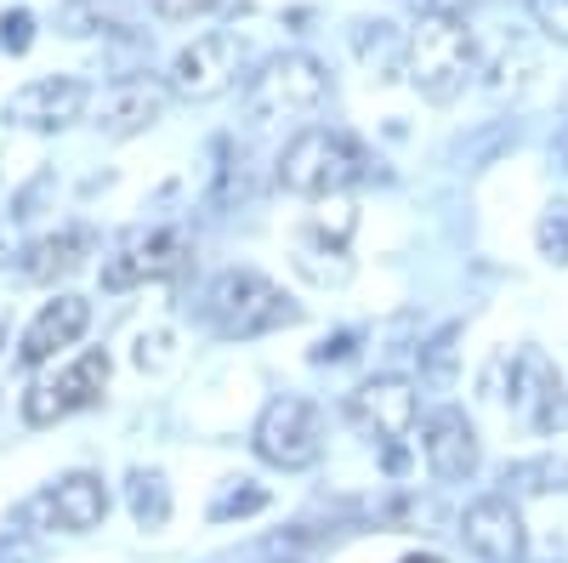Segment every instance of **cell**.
Returning <instances> with one entry per match:
<instances>
[{
  "instance_id": "1",
  "label": "cell",
  "mask_w": 568,
  "mask_h": 563,
  "mask_svg": "<svg viewBox=\"0 0 568 563\" xmlns=\"http://www.w3.org/2000/svg\"><path fill=\"white\" fill-rule=\"evenodd\" d=\"M375 160L353 131H336V125H307L296 131L278 154V188L296 200H329V194H347V188L382 177Z\"/></svg>"
},
{
  "instance_id": "2",
  "label": "cell",
  "mask_w": 568,
  "mask_h": 563,
  "mask_svg": "<svg viewBox=\"0 0 568 563\" xmlns=\"http://www.w3.org/2000/svg\"><path fill=\"white\" fill-rule=\"evenodd\" d=\"M404 74L426 103H455L471 74H484L478 34L466 18H420V29L404 40Z\"/></svg>"
},
{
  "instance_id": "3",
  "label": "cell",
  "mask_w": 568,
  "mask_h": 563,
  "mask_svg": "<svg viewBox=\"0 0 568 563\" xmlns=\"http://www.w3.org/2000/svg\"><path fill=\"white\" fill-rule=\"evenodd\" d=\"M200 319L222 342H256L267 331H284V324L302 319V302H291L267 273L256 268H227L222 279H211V291L200 302Z\"/></svg>"
},
{
  "instance_id": "4",
  "label": "cell",
  "mask_w": 568,
  "mask_h": 563,
  "mask_svg": "<svg viewBox=\"0 0 568 563\" xmlns=\"http://www.w3.org/2000/svg\"><path fill=\"white\" fill-rule=\"evenodd\" d=\"M329 98V69L313 58V52H278L267 58L251 86H245V109L256 125H273V120H307L318 114Z\"/></svg>"
},
{
  "instance_id": "5",
  "label": "cell",
  "mask_w": 568,
  "mask_h": 563,
  "mask_svg": "<svg viewBox=\"0 0 568 563\" xmlns=\"http://www.w3.org/2000/svg\"><path fill=\"white\" fill-rule=\"evenodd\" d=\"M251 450L267 466H284V473L313 466L324 455V415H318V404L302 399V393L267 399V410L256 415V428H251Z\"/></svg>"
},
{
  "instance_id": "6",
  "label": "cell",
  "mask_w": 568,
  "mask_h": 563,
  "mask_svg": "<svg viewBox=\"0 0 568 563\" xmlns=\"http://www.w3.org/2000/svg\"><path fill=\"white\" fill-rule=\"evenodd\" d=\"M353 228H358V211H353L342 194L318 200V211L296 228L291 262H296V273L307 279V285L329 291V285H347V279H353V257H347Z\"/></svg>"
},
{
  "instance_id": "7",
  "label": "cell",
  "mask_w": 568,
  "mask_h": 563,
  "mask_svg": "<svg viewBox=\"0 0 568 563\" xmlns=\"http://www.w3.org/2000/svg\"><path fill=\"white\" fill-rule=\"evenodd\" d=\"M109 370H114V364H109L103 348H85V353L69 359L63 370L29 382V393H23V421H29V428H58V421H69V415H80V410H91V404H103Z\"/></svg>"
},
{
  "instance_id": "8",
  "label": "cell",
  "mask_w": 568,
  "mask_h": 563,
  "mask_svg": "<svg viewBox=\"0 0 568 563\" xmlns=\"http://www.w3.org/2000/svg\"><path fill=\"white\" fill-rule=\"evenodd\" d=\"M194 257V240L182 228L160 222V228H136L103 257V291H136V285H160V279L182 273Z\"/></svg>"
},
{
  "instance_id": "9",
  "label": "cell",
  "mask_w": 568,
  "mask_h": 563,
  "mask_svg": "<svg viewBox=\"0 0 568 563\" xmlns=\"http://www.w3.org/2000/svg\"><path fill=\"white\" fill-rule=\"evenodd\" d=\"M18 519L40 524V530H58V535H91L109 519V484L98 473H63L58 484L29 495Z\"/></svg>"
},
{
  "instance_id": "10",
  "label": "cell",
  "mask_w": 568,
  "mask_h": 563,
  "mask_svg": "<svg viewBox=\"0 0 568 563\" xmlns=\"http://www.w3.org/2000/svg\"><path fill=\"white\" fill-rule=\"evenodd\" d=\"M240 63H245V40L227 34V29H211V34H200L194 46H182V52L171 58V80L165 86L176 91V98H187V103H211V98H222V91L233 86Z\"/></svg>"
},
{
  "instance_id": "11",
  "label": "cell",
  "mask_w": 568,
  "mask_h": 563,
  "mask_svg": "<svg viewBox=\"0 0 568 563\" xmlns=\"http://www.w3.org/2000/svg\"><path fill=\"white\" fill-rule=\"evenodd\" d=\"M511 415L529 421L540 439L562 433L568 428V388H562V370L540 353V348H524L511 359Z\"/></svg>"
},
{
  "instance_id": "12",
  "label": "cell",
  "mask_w": 568,
  "mask_h": 563,
  "mask_svg": "<svg viewBox=\"0 0 568 563\" xmlns=\"http://www.w3.org/2000/svg\"><path fill=\"white\" fill-rule=\"evenodd\" d=\"M165 103H171L165 80H154V74H114L98 91V103H85V109H91V125H98L103 137H136V131H149V125L165 120Z\"/></svg>"
},
{
  "instance_id": "13",
  "label": "cell",
  "mask_w": 568,
  "mask_h": 563,
  "mask_svg": "<svg viewBox=\"0 0 568 563\" xmlns=\"http://www.w3.org/2000/svg\"><path fill=\"white\" fill-rule=\"evenodd\" d=\"M347 410L375 444H404L420 421V399L404 375H369V382L347 399Z\"/></svg>"
},
{
  "instance_id": "14",
  "label": "cell",
  "mask_w": 568,
  "mask_h": 563,
  "mask_svg": "<svg viewBox=\"0 0 568 563\" xmlns=\"http://www.w3.org/2000/svg\"><path fill=\"white\" fill-rule=\"evenodd\" d=\"M85 103H91L85 80H74V74H40L23 91H12L7 120L18 131H63V125L85 120Z\"/></svg>"
},
{
  "instance_id": "15",
  "label": "cell",
  "mask_w": 568,
  "mask_h": 563,
  "mask_svg": "<svg viewBox=\"0 0 568 563\" xmlns=\"http://www.w3.org/2000/svg\"><path fill=\"white\" fill-rule=\"evenodd\" d=\"M420 455H426V466H433L438 484H466V479L484 466L478 428H471L460 410H449V404L426 415V428H420Z\"/></svg>"
},
{
  "instance_id": "16",
  "label": "cell",
  "mask_w": 568,
  "mask_h": 563,
  "mask_svg": "<svg viewBox=\"0 0 568 563\" xmlns=\"http://www.w3.org/2000/svg\"><path fill=\"white\" fill-rule=\"evenodd\" d=\"M460 541L466 552H478L484 563H524V519H517V501L500 495H478L460 512Z\"/></svg>"
},
{
  "instance_id": "17",
  "label": "cell",
  "mask_w": 568,
  "mask_h": 563,
  "mask_svg": "<svg viewBox=\"0 0 568 563\" xmlns=\"http://www.w3.org/2000/svg\"><path fill=\"white\" fill-rule=\"evenodd\" d=\"M85 324H91V302L85 296H74V291H58L52 302H45L40 313H34V324L23 331V342H18V359L34 370V364H45L58 348H74L80 336H85Z\"/></svg>"
},
{
  "instance_id": "18",
  "label": "cell",
  "mask_w": 568,
  "mask_h": 563,
  "mask_svg": "<svg viewBox=\"0 0 568 563\" xmlns=\"http://www.w3.org/2000/svg\"><path fill=\"white\" fill-rule=\"evenodd\" d=\"M91 251H98V233H91L85 222H69V228L40 233V240H29L18 251V279H29V285H52V279L85 268Z\"/></svg>"
},
{
  "instance_id": "19",
  "label": "cell",
  "mask_w": 568,
  "mask_h": 563,
  "mask_svg": "<svg viewBox=\"0 0 568 563\" xmlns=\"http://www.w3.org/2000/svg\"><path fill=\"white\" fill-rule=\"evenodd\" d=\"M125 506H131L136 530H165L171 524V484H165L160 466H136L125 479Z\"/></svg>"
},
{
  "instance_id": "20",
  "label": "cell",
  "mask_w": 568,
  "mask_h": 563,
  "mask_svg": "<svg viewBox=\"0 0 568 563\" xmlns=\"http://www.w3.org/2000/svg\"><path fill=\"white\" fill-rule=\"evenodd\" d=\"M353 52H358V63H364L375 80H393V74L404 69V34H398L393 23H358V29H353Z\"/></svg>"
},
{
  "instance_id": "21",
  "label": "cell",
  "mask_w": 568,
  "mask_h": 563,
  "mask_svg": "<svg viewBox=\"0 0 568 563\" xmlns=\"http://www.w3.org/2000/svg\"><path fill=\"white\" fill-rule=\"evenodd\" d=\"M460 336H466V324H444V331L415 348L420 353V382L433 388V393H449L455 388V364H460Z\"/></svg>"
},
{
  "instance_id": "22",
  "label": "cell",
  "mask_w": 568,
  "mask_h": 563,
  "mask_svg": "<svg viewBox=\"0 0 568 563\" xmlns=\"http://www.w3.org/2000/svg\"><path fill=\"white\" fill-rule=\"evenodd\" d=\"M568 490V455H535L506 466V495H551Z\"/></svg>"
},
{
  "instance_id": "23",
  "label": "cell",
  "mask_w": 568,
  "mask_h": 563,
  "mask_svg": "<svg viewBox=\"0 0 568 563\" xmlns=\"http://www.w3.org/2000/svg\"><path fill=\"white\" fill-rule=\"evenodd\" d=\"M267 501H273V495H267V484H256V479H227V484L216 490V501H211V524L256 519V512H262Z\"/></svg>"
},
{
  "instance_id": "24",
  "label": "cell",
  "mask_w": 568,
  "mask_h": 563,
  "mask_svg": "<svg viewBox=\"0 0 568 563\" xmlns=\"http://www.w3.org/2000/svg\"><path fill=\"white\" fill-rule=\"evenodd\" d=\"M517 143V125L511 120H495V125H484V131H471L466 143L455 149V165L460 171H484V165H495V154H506Z\"/></svg>"
},
{
  "instance_id": "25",
  "label": "cell",
  "mask_w": 568,
  "mask_h": 563,
  "mask_svg": "<svg viewBox=\"0 0 568 563\" xmlns=\"http://www.w3.org/2000/svg\"><path fill=\"white\" fill-rule=\"evenodd\" d=\"M535 245H540V257H546L551 268L568 262V200H551V205L540 211V222H535Z\"/></svg>"
},
{
  "instance_id": "26",
  "label": "cell",
  "mask_w": 568,
  "mask_h": 563,
  "mask_svg": "<svg viewBox=\"0 0 568 563\" xmlns=\"http://www.w3.org/2000/svg\"><path fill=\"white\" fill-rule=\"evenodd\" d=\"M29 46H34V12L12 7L7 18H0V52H7V58H23Z\"/></svg>"
},
{
  "instance_id": "27",
  "label": "cell",
  "mask_w": 568,
  "mask_h": 563,
  "mask_svg": "<svg viewBox=\"0 0 568 563\" xmlns=\"http://www.w3.org/2000/svg\"><path fill=\"white\" fill-rule=\"evenodd\" d=\"M358 342H364V331H336V336H324L307 359H313V364H347V359L358 353Z\"/></svg>"
},
{
  "instance_id": "28",
  "label": "cell",
  "mask_w": 568,
  "mask_h": 563,
  "mask_svg": "<svg viewBox=\"0 0 568 563\" xmlns=\"http://www.w3.org/2000/svg\"><path fill=\"white\" fill-rule=\"evenodd\" d=\"M45 546L34 541V530H7L0 535V563H40Z\"/></svg>"
},
{
  "instance_id": "29",
  "label": "cell",
  "mask_w": 568,
  "mask_h": 563,
  "mask_svg": "<svg viewBox=\"0 0 568 563\" xmlns=\"http://www.w3.org/2000/svg\"><path fill=\"white\" fill-rule=\"evenodd\" d=\"M529 18H535L551 40L568 46V0H529Z\"/></svg>"
},
{
  "instance_id": "30",
  "label": "cell",
  "mask_w": 568,
  "mask_h": 563,
  "mask_svg": "<svg viewBox=\"0 0 568 563\" xmlns=\"http://www.w3.org/2000/svg\"><path fill=\"white\" fill-rule=\"evenodd\" d=\"M149 7H154V18H165V23H187V18L211 12L216 0H149Z\"/></svg>"
},
{
  "instance_id": "31",
  "label": "cell",
  "mask_w": 568,
  "mask_h": 563,
  "mask_svg": "<svg viewBox=\"0 0 568 563\" xmlns=\"http://www.w3.org/2000/svg\"><path fill=\"white\" fill-rule=\"evenodd\" d=\"M409 7H415L420 18H466L471 0H409Z\"/></svg>"
},
{
  "instance_id": "32",
  "label": "cell",
  "mask_w": 568,
  "mask_h": 563,
  "mask_svg": "<svg viewBox=\"0 0 568 563\" xmlns=\"http://www.w3.org/2000/svg\"><path fill=\"white\" fill-rule=\"evenodd\" d=\"M551 165H557V171H568V131H557V137H551Z\"/></svg>"
},
{
  "instance_id": "33",
  "label": "cell",
  "mask_w": 568,
  "mask_h": 563,
  "mask_svg": "<svg viewBox=\"0 0 568 563\" xmlns=\"http://www.w3.org/2000/svg\"><path fill=\"white\" fill-rule=\"evenodd\" d=\"M398 563H444L438 552H409V557H398Z\"/></svg>"
},
{
  "instance_id": "34",
  "label": "cell",
  "mask_w": 568,
  "mask_h": 563,
  "mask_svg": "<svg viewBox=\"0 0 568 563\" xmlns=\"http://www.w3.org/2000/svg\"><path fill=\"white\" fill-rule=\"evenodd\" d=\"M278 563H296V557H278Z\"/></svg>"
}]
</instances>
